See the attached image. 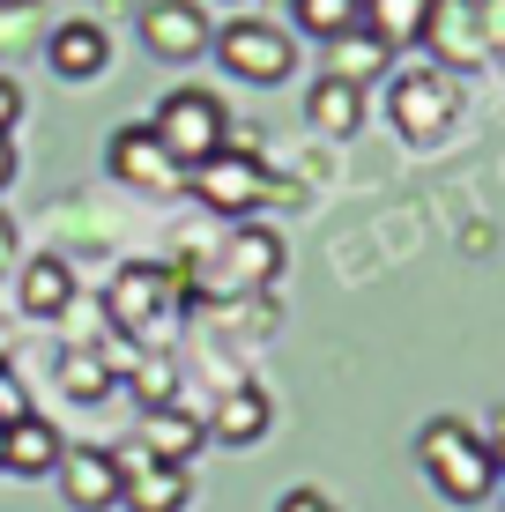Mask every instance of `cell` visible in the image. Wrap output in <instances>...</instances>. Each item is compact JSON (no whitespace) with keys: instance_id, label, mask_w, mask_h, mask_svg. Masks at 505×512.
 <instances>
[{"instance_id":"484cf974","label":"cell","mask_w":505,"mask_h":512,"mask_svg":"<svg viewBox=\"0 0 505 512\" xmlns=\"http://www.w3.org/2000/svg\"><path fill=\"white\" fill-rule=\"evenodd\" d=\"M483 446H491V468H498V483H505V409L491 416V431H483Z\"/></svg>"},{"instance_id":"6da1fadb","label":"cell","mask_w":505,"mask_h":512,"mask_svg":"<svg viewBox=\"0 0 505 512\" xmlns=\"http://www.w3.org/2000/svg\"><path fill=\"white\" fill-rule=\"evenodd\" d=\"M416 461H424L431 490H439L446 505H483L498 490L491 446H483V431L461 423V416H431L424 431H416Z\"/></svg>"},{"instance_id":"8fae6325","label":"cell","mask_w":505,"mask_h":512,"mask_svg":"<svg viewBox=\"0 0 505 512\" xmlns=\"http://www.w3.org/2000/svg\"><path fill=\"white\" fill-rule=\"evenodd\" d=\"M45 60H52L60 82H97L104 67H112V38H104L97 23H60L45 38Z\"/></svg>"},{"instance_id":"7c38bea8","label":"cell","mask_w":505,"mask_h":512,"mask_svg":"<svg viewBox=\"0 0 505 512\" xmlns=\"http://www.w3.org/2000/svg\"><path fill=\"white\" fill-rule=\"evenodd\" d=\"M201 446H208V423H201V416H186L179 401L149 409V423H142V453H149V461H171V468H186Z\"/></svg>"},{"instance_id":"9a60e30c","label":"cell","mask_w":505,"mask_h":512,"mask_svg":"<svg viewBox=\"0 0 505 512\" xmlns=\"http://www.w3.org/2000/svg\"><path fill=\"white\" fill-rule=\"evenodd\" d=\"M67 297H75V275H67V260H60V253H38V260L23 268V312H30V320H60Z\"/></svg>"},{"instance_id":"d4e9b609","label":"cell","mask_w":505,"mask_h":512,"mask_svg":"<svg viewBox=\"0 0 505 512\" xmlns=\"http://www.w3.org/2000/svg\"><path fill=\"white\" fill-rule=\"evenodd\" d=\"M15 119H23V90H15V82H8V75H0V134H8V127H15Z\"/></svg>"},{"instance_id":"ac0fdd59","label":"cell","mask_w":505,"mask_h":512,"mask_svg":"<svg viewBox=\"0 0 505 512\" xmlns=\"http://www.w3.org/2000/svg\"><path fill=\"white\" fill-rule=\"evenodd\" d=\"M424 38L439 45L446 60H476L483 23H476V8H468V0H431V30H424Z\"/></svg>"},{"instance_id":"83f0119b","label":"cell","mask_w":505,"mask_h":512,"mask_svg":"<svg viewBox=\"0 0 505 512\" xmlns=\"http://www.w3.org/2000/svg\"><path fill=\"white\" fill-rule=\"evenodd\" d=\"M8 179H15V141L0 134V186H8Z\"/></svg>"},{"instance_id":"ffe728a7","label":"cell","mask_w":505,"mask_h":512,"mask_svg":"<svg viewBox=\"0 0 505 512\" xmlns=\"http://www.w3.org/2000/svg\"><path fill=\"white\" fill-rule=\"evenodd\" d=\"M60 386L75 401H104V394H112V364L90 357V349H67V357H60Z\"/></svg>"},{"instance_id":"4316f807","label":"cell","mask_w":505,"mask_h":512,"mask_svg":"<svg viewBox=\"0 0 505 512\" xmlns=\"http://www.w3.org/2000/svg\"><path fill=\"white\" fill-rule=\"evenodd\" d=\"M8 268H15V223L0 216V275H8Z\"/></svg>"},{"instance_id":"9c48e42d","label":"cell","mask_w":505,"mask_h":512,"mask_svg":"<svg viewBox=\"0 0 505 512\" xmlns=\"http://www.w3.org/2000/svg\"><path fill=\"white\" fill-rule=\"evenodd\" d=\"M52 475H60V498L75 512H112L119 505V453H104V446H67Z\"/></svg>"},{"instance_id":"f1b7e54d","label":"cell","mask_w":505,"mask_h":512,"mask_svg":"<svg viewBox=\"0 0 505 512\" xmlns=\"http://www.w3.org/2000/svg\"><path fill=\"white\" fill-rule=\"evenodd\" d=\"M0 372H8V320H0Z\"/></svg>"},{"instance_id":"603a6c76","label":"cell","mask_w":505,"mask_h":512,"mask_svg":"<svg viewBox=\"0 0 505 512\" xmlns=\"http://www.w3.org/2000/svg\"><path fill=\"white\" fill-rule=\"evenodd\" d=\"M23 416H30L23 379H15V372H0V431H8V423H23Z\"/></svg>"},{"instance_id":"7402d4cb","label":"cell","mask_w":505,"mask_h":512,"mask_svg":"<svg viewBox=\"0 0 505 512\" xmlns=\"http://www.w3.org/2000/svg\"><path fill=\"white\" fill-rule=\"evenodd\" d=\"M134 394H142L149 409H164L171 401V364L164 357H134Z\"/></svg>"},{"instance_id":"52a82bcc","label":"cell","mask_w":505,"mask_h":512,"mask_svg":"<svg viewBox=\"0 0 505 512\" xmlns=\"http://www.w3.org/2000/svg\"><path fill=\"white\" fill-rule=\"evenodd\" d=\"M104 164H112V179H119V186H142V193H171V186L186 179L179 156L156 141L149 119H134V127H119L112 141H104Z\"/></svg>"},{"instance_id":"cb8c5ba5","label":"cell","mask_w":505,"mask_h":512,"mask_svg":"<svg viewBox=\"0 0 505 512\" xmlns=\"http://www.w3.org/2000/svg\"><path fill=\"white\" fill-rule=\"evenodd\" d=\"M275 512H342V505L327 498V490H290V498L275 505Z\"/></svg>"},{"instance_id":"30bf717a","label":"cell","mask_w":505,"mask_h":512,"mask_svg":"<svg viewBox=\"0 0 505 512\" xmlns=\"http://www.w3.org/2000/svg\"><path fill=\"white\" fill-rule=\"evenodd\" d=\"M208 38H216V30H208V15L194 0H149L142 8V45L156 60H201Z\"/></svg>"},{"instance_id":"5bb4252c","label":"cell","mask_w":505,"mask_h":512,"mask_svg":"<svg viewBox=\"0 0 505 512\" xmlns=\"http://www.w3.org/2000/svg\"><path fill=\"white\" fill-rule=\"evenodd\" d=\"M60 453H67V438H60V423H52V416L8 423V475H52V468H60Z\"/></svg>"},{"instance_id":"f546056e","label":"cell","mask_w":505,"mask_h":512,"mask_svg":"<svg viewBox=\"0 0 505 512\" xmlns=\"http://www.w3.org/2000/svg\"><path fill=\"white\" fill-rule=\"evenodd\" d=\"M0 475H8V431H0Z\"/></svg>"},{"instance_id":"d6986e66","label":"cell","mask_w":505,"mask_h":512,"mask_svg":"<svg viewBox=\"0 0 505 512\" xmlns=\"http://www.w3.org/2000/svg\"><path fill=\"white\" fill-rule=\"evenodd\" d=\"M290 15H298L305 38H350V30H364V0H290Z\"/></svg>"},{"instance_id":"5b68a950","label":"cell","mask_w":505,"mask_h":512,"mask_svg":"<svg viewBox=\"0 0 505 512\" xmlns=\"http://www.w3.org/2000/svg\"><path fill=\"white\" fill-rule=\"evenodd\" d=\"M186 186H194V193H201V208H216V216H253V208L275 193L268 164H260L253 149H216L208 164L186 171Z\"/></svg>"},{"instance_id":"8992f818","label":"cell","mask_w":505,"mask_h":512,"mask_svg":"<svg viewBox=\"0 0 505 512\" xmlns=\"http://www.w3.org/2000/svg\"><path fill=\"white\" fill-rule=\"evenodd\" d=\"M454 119H461L454 67H409V75L394 82V127H402L409 141H439Z\"/></svg>"},{"instance_id":"7a4b0ae2","label":"cell","mask_w":505,"mask_h":512,"mask_svg":"<svg viewBox=\"0 0 505 512\" xmlns=\"http://www.w3.org/2000/svg\"><path fill=\"white\" fill-rule=\"evenodd\" d=\"M156 141H164L171 156H179V171L208 164L216 149H231V112H223L216 90H171L164 104H156Z\"/></svg>"},{"instance_id":"2e32d148","label":"cell","mask_w":505,"mask_h":512,"mask_svg":"<svg viewBox=\"0 0 505 512\" xmlns=\"http://www.w3.org/2000/svg\"><path fill=\"white\" fill-rule=\"evenodd\" d=\"M305 119L320 134H357L364 90H357V82H342V75H320V82H312V97H305Z\"/></svg>"},{"instance_id":"e0dca14e","label":"cell","mask_w":505,"mask_h":512,"mask_svg":"<svg viewBox=\"0 0 505 512\" xmlns=\"http://www.w3.org/2000/svg\"><path fill=\"white\" fill-rule=\"evenodd\" d=\"M208 431L223 438V446H253L260 431H268V394L260 386H231V394L216 401V423Z\"/></svg>"},{"instance_id":"44dd1931","label":"cell","mask_w":505,"mask_h":512,"mask_svg":"<svg viewBox=\"0 0 505 512\" xmlns=\"http://www.w3.org/2000/svg\"><path fill=\"white\" fill-rule=\"evenodd\" d=\"M379 60H387V45H372L364 30L335 38V75H342V82H364V75H379Z\"/></svg>"},{"instance_id":"277c9868","label":"cell","mask_w":505,"mask_h":512,"mask_svg":"<svg viewBox=\"0 0 505 512\" xmlns=\"http://www.w3.org/2000/svg\"><path fill=\"white\" fill-rule=\"evenodd\" d=\"M216 60L231 67L238 82H260V90H275V82H290V67H298V45H290V30L260 23V15H238V23L216 30Z\"/></svg>"},{"instance_id":"3957f363","label":"cell","mask_w":505,"mask_h":512,"mask_svg":"<svg viewBox=\"0 0 505 512\" xmlns=\"http://www.w3.org/2000/svg\"><path fill=\"white\" fill-rule=\"evenodd\" d=\"M112 327L127 334V342H142V349H156L171 327H179V282H171L164 268H149V260H134V268H119V282H112Z\"/></svg>"},{"instance_id":"4fadbf2b","label":"cell","mask_w":505,"mask_h":512,"mask_svg":"<svg viewBox=\"0 0 505 512\" xmlns=\"http://www.w3.org/2000/svg\"><path fill=\"white\" fill-rule=\"evenodd\" d=\"M431 30V0H364V38L402 52V45H424Z\"/></svg>"},{"instance_id":"ba28073f","label":"cell","mask_w":505,"mask_h":512,"mask_svg":"<svg viewBox=\"0 0 505 512\" xmlns=\"http://www.w3.org/2000/svg\"><path fill=\"white\" fill-rule=\"evenodd\" d=\"M186 498H194L186 468L149 461L142 446H119V505L127 512H186Z\"/></svg>"}]
</instances>
